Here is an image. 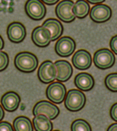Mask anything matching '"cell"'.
Masks as SVG:
<instances>
[{
    "mask_svg": "<svg viewBox=\"0 0 117 131\" xmlns=\"http://www.w3.org/2000/svg\"><path fill=\"white\" fill-rule=\"evenodd\" d=\"M38 59L32 53L28 51L19 53L14 59V65L19 71L24 73H32L38 66Z\"/></svg>",
    "mask_w": 117,
    "mask_h": 131,
    "instance_id": "1",
    "label": "cell"
},
{
    "mask_svg": "<svg viewBox=\"0 0 117 131\" xmlns=\"http://www.w3.org/2000/svg\"><path fill=\"white\" fill-rule=\"evenodd\" d=\"M64 105L69 111L77 112L84 107L86 103V96L83 92L77 89L69 91L64 98Z\"/></svg>",
    "mask_w": 117,
    "mask_h": 131,
    "instance_id": "2",
    "label": "cell"
},
{
    "mask_svg": "<svg viewBox=\"0 0 117 131\" xmlns=\"http://www.w3.org/2000/svg\"><path fill=\"white\" fill-rule=\"evenodd\" d=\"M93 60L98 69H108L114 65L115 56L109 49H101L95 53Z\"/></svg>",
    "mask_w": 117,
    "mask_h": 131,
    "instance_id": "3",
    "label": "cell"
},
{
    "mask_svg": "<svg viewBox=\"0 0 117 131\" xmlns=\"http://www.w3.org/2000/svg\"><path fill=\"white\" fill-rule=\"evenodd\" d=\"M66 94L65 85L60 82H54L47 87L46 95L49 101L56 104H60L64 101Z\"/></svg>",
    "mask_w": 117,
    "mask_h": 131,
    "instance_id": "4",
    "label": "cell"
},
{
    "mask_svg": "<svg viewBox=\"0 0 117 131\" xmlns=\"http://www.w3.org/2000/svg\"><path fill=\"white\" fill-rule=\"evenodd\" d=\"M25 12L31 19L39 21L45 16L46 9L42 1L28 0L25 4Z\"/></svg>",
    "mask_w": 117,
    "mask_h": 131,
    "instance_id": "5",
    "label": "cell"
},
{
    "mask_svg": "<svg viewBox=\"0 0 117 131\" xmlns=\"http://www.w3.org/2000/svg\"><path fill=\"white\" fill-rule=\"evenodd\" d=\"M56 68L51 61H45L38 69V78L43 83L48 84L53 82L56 77Z\"/></svg>",
    "mask_w": 117,
    "mask_h": 131,
    "instance_id": "6",
    "label": "cell"
},
{
    "mask_svg": "<svg viewBox=\"0 0 117 131\" xmlns=\"http://www.w3.org/2000/svg\"><path fill=\"white\" fill-rule=\"evenodd\" d=\"M73 6L74 2L72 0H63L60 2L56 7V16L61 21L66 23H70L74 21L76 16L72 11Z\"/></svg>",
    "mask_w": 117,
    "mask_h": 131,
    "instance_id": "7",
    "label": "cell"
},
{
    "mask_svg": "<svg viewBox=\"0 0 117 131\" xmlns=\"http://www.w3.org/2000/svg\"><path fill=\"white\" fill-rule=\"evenodd\" d=\"M59 109L56 105L46 101L38 102L33 108L34 115L39 114L44 115L50 120L56 118L59 114Z\"/></svg>",
    "mask_w": 117,
    "mask_h": 131,
    "instance_id": "8",
    "label": "cell"
},
{
    "mask_svg": "<svg viewBox=\"0 0 117 131\" xmlns=\"http://www.w3.org/2000/svg\"><path fill=\"white\" fill-rule=\"evenodd\" d=\"M76 49L74 40L69 36H63L57 41L55 51L59 56L68 57L72 55Z\"/></svg>",
    "mask_w": 117,
    "mask_h": 131,
    "instance_id": "9",
    "label": "cell"
},
{
    "mask_svg": "<svg viewBox=\"0 0 117 131\" xmlns=\"http://www.w3.org/2000/svg\"><path fill=\"white\" fill-rule=\"evenodd\" d=\"M32 39L34 43L39 47H46L52 41L51 32L44 26H37L33 30Z\"/></svg>",
    "mask_w": 117,
    "mask_h": 131,
    "instance_id": "10",
    "label": "cell"
},
{
    "mask_svg": "<svg viewBox=\"0 0 117 131\" xmlns=\"http://www.w3.org/2000/svg\"><path fill=\"white\" fill-rule=\"evenodd\" d=\"M112 15L111 8L105 4H97L91 8L90 18L94 22L104 23L110 19Z\"/></svg>",
    "mask_w": 117,
    "mask_h": 131,
    "instance_id": "11",
    "label": "cell"
},
{
    "mask_svg": "<svg viewBox=\"0 0 117 131\" xmlns=\"http://www.w3.org/2000/svg\"><path fill=\"white\" fill-rule=\"evenodd\" d=\"M72 63L79 70L88 69L92 63L91 53L84 49L79 50L72 57Z\"/></svg>",
    "mask_w": 117,
    "mask_h": 131,
    "instance_id": "12",
    "label": "cell"
},
{
    "mask_svg": "<svg viewBox=\"0 0 117 131\" xmlns=\"http://www.w3.org/2000/svg\"><path fill=\"white\" fill-rule=\"evenodd\" d=\"M7 36L13 43H20L25 39L26 34V29L22 24L13 22L7 27Z\"/></svg>",
    "mask_w": 117,
    "mask_h": 131,
    "instance_id": "13",
    "label": "cell"
},
{
    "mask_svg": "<svg viewBox=\"0 0 117 131\" xmlns=\"http://www.w3.org/2000/svg\"><path fill=\"white\" fill-rule=\"evenodd\" d=\"M56 79L60 82L67 81L73 74V69L70 63L65 60H59L56 61Z\"/></svg>",
    "mask_w": 117,
    "mask_h": 131,
    "instance_id": "14",
    "label": "cell"
},
{
    "mask_svg": "<svg viewBox=\"0 0 117 131\" xmlns=\"http://www.w3.org/2000/svg\"><path fill=\"white\" fill-rule=\"evenodd\" d=\"M21 98L16 92L9 91L2 97L1 103L3 108L8 112L16 111L20 105Z\"/></svg>",
    "mask_w": 117,
    "mask_h": 131,
    "instance_id": "15",
    "label": "cell"
},
{
    "mask_svg": "<svg viewBox=\"0 0 117 131\" xmlns=\"http://www.w3.org/2000/svg\"><path fill=\"white\" fill-rule=\"evenodd\" d=\"M94 83V78L87 73H80L76 75L74 79L75 85L83 91H90L93 89Z\"/></svg>",
    "mask_w": 117,
    "mask_h": 131,
    "instance_id": "16",
    "label": "cell"
},
{
    "mask_svg": "<svg viewBox=\"0 0 117 131\" xmlns=\"http://www.w3.org/2000/svg\"><path fill=\"white\" fill-rule=\"evenodd\" d=\"M42 26L45 27L50 31L52 41H55L58 39L62 36L64 28L62 23L57 19H48L43 23Z\"/></svg>",
    "mask_w": 117,
    "mask_h": 131,
    "instance_id": "17",
    "label": "cell"
},
{
    "mask_svg": "<svg viewBox=\"0 0 117 131\" xmlns=\"http://www.w3.org/2000/svg\"><path fill=\"white\" fill-rule=\"evenodd\" d=\"M34 128L36 131H51L53 129V124L51 120L46 115L39 114L33 119Z\"/></svg>",
    "mask_w": 117,
    "mask_h": 131,
    "instance_id": "18",
    "label": "cell"
},
{
    "mask_svg": "<svg viewBox=\"0 0 117 131\" xmlns=\"http://www.w3.org/2000/svg\"><path fill=\"white\" fill-rule=\"evenodd\" d=\"M73 13L79 19H84L90 12V6L85 0H78L72 7Z\"/></svg>",
    "mask_w": 117,
    "mask_h": 131,
    "instance_id": "19",
    "label": "cell"
},
{
    "mask_svg": "<svg viewBox=\"0 0 117 131\" xmlns=\"http://www.w3.org/2000/svg\"><path fill=\"white\" fill-rule=\"evenodd\" d=\"M13 128L16 131H32L34 130L32 122L25 116H20L13 122Z\"/></svg>",
    "mask_w": 117,
    "mask_h": 131,
    "instance_id": "20",
    "label": "cell"
},
{
    "mask_svg": "<svg viewBox=\"0 0 117 131\" xmlns=\"http://www.w3.org/2000/svg\"><path fill=\"white\" fill-rule=\"evenodd\" d=\"M71 130L72 131H91V128L86 121L78 119L72 123Z\"/></svg>",
    "mask_w": 117,
    "mask_h": 131,
    "instance_id": "21",
    "label": "cell"
},
{
    "mask_svg": "<svg viewBox=\"0 0 117 131\" xmlns=\"http://www.w3.org/2000/svg\"><path fill=\"white\" fill-rule=\"evenodd\" d=\"M105 85L109 91L112 92L117 91V73H111L105 79Z\"/></svg>",
    "mask_w": 117,
    "mask_h": 131,
    "instance_id": "22",
    "label": "cell"
},
{
    "mask_svg": "<svg viewBox=\"0 0 117 131\" xmlns=\"http://www.w3.org/2000/svg\"><path fill=\"white\" fill-rule=\"evenodd\" d=\"M9 59L7 53L0 51V71H3L9 65Z\"/></svg>",
    "mask_w": 117,
    "mask_h": 131,
    "instance_id": "23",
    "label": "cell"
},
{
    "mask_svg": "<svg viewBox=\"0 0 117 131\" xmlns=\"http://www.w3.org/2000/svg\"><path fill=\"white\" fill-rule=\"evenodd\" d=\"M12 125L8 122H0V131H13Z\"/></svg>",
    "mask_w": 117,
    "mask_h": 131,
    "instance_id": "24",
    "label": "cell"
},
{
    "mask_svg": "<svg viewBox=\"0 0 117 131\" xmlns=\"http://www.w3.org/2000/svg\"><path fill=\"white\" fill-rule=\"evenodd\" d=\"M110 47L114 53H117V36H114L110 41Z\"/></svg>",
    "mask_w": 117,
    "mask_h": 131,
    "instance_id": "25",
    "label": "cell"
},
{
    "mask_svg": "<svg viewBox=\"0 0 117 131\" xmlns=\"http://www.w3.org/2000/svg\"><path fill=\"white\" fill-rule=\"evenodd\" d=\"M110 115L114 121H117V103L112 105L110 110Z\"/></svg>",
    "mask_w": 117,
    "mask_h": 131,
    "instance_id": "26",
    "label": "cell"
},
{
    "mask_svg": "<svg viewBox=\"0 0 117 131\" xmlns=\"http://www.w3.org/2000/svg\"><path fill=\"white\" fill-rule=\"evenodd\" d=\"M59 0H42L43 2H44L46 4L48 5H54L58 2Z\"/></svg>",
    "mask_w": 117,
    "mask_h": 131,
    "instance_id": "27",
    "label": "cell"
},
{
    "mask_svg": "<svg viewBox=\"0 0 117 131\" xmlns=\"http://www.w3.org/2000/svg\"><path fill=\"white\" fill-rule=\"evenodd\" d=\"M89 3L93 4H99L104 2L105 0H86Z\"/></svg>",
    "mask_w": 117,
    "mask_h": 131,
    "instance_id": "28",
    "label": "cell"
},
{
    "mask_svg": "<svg viewBox=\"0 0 117 131\" xmlns=\"http://www.w3.org/2000/svg\"><path fill=\"white\" fill-rule=\"evenodd\" d=\"M108 130L109 131H116L117 130V124L116 123H114L111 125L109 128H108Z\"/></svg>",
    "mask_w": 117,
    "mask_h": 131,
    "instance_id": "29",
    "label": "cell"
},
{
    "mask_svg": "<svg viewBox=\"0 0 117 131\" xmlns=\"http://www.w3.org/2000/svg\"><path fill=\"white\" fill-rule=\"evenodd\" d=\"M4 118V111L2 106L0 105V121L2 120H3Z\"/></svg>",
    "mask_w": 117,
    "mask_h": 131,
    "instance_id": "30",
    "label": "cell"
},
{
    "mask_svg": "<svg viewBox=\"0 0 117 131\" xmlns=\"http://www.w3.org/2000/svg\"><path fill=\"white\" fill-rule=\"evenodd\" d=\"M4 41L2 38V36H0V51L4 49Z\"/></svg>",
    "mask_w": 117,
    "mask_h": 131,
    "instance_id": "31",
    "label": "cell"
},
{
    "mask_svg": "<svg viewBox=\"0 0 117 131\" xmlns=\"http://www.w3.org/2000/svg\"><path fill=\"white\" fill-rule=\"evenodd\" d=\"M2 4L4 6V7H6L7 4H8V2H7V0H2Z\"/></svg>",
    "mask_w": 117,
    "mask_h": 131,
    "instance_id": "32",
    "label": "cell"
},
{
    "mask_svg": "<svg viewBox=\"0 0 117 131\" xmlns=\"http://www.w3.org/2000/svg\"><path fill=\"white\" fill-rule=\"evenodd\" d=\"M8 12L9 13H13L14 12V8L12 7H9L8 8Z\"/></svg>",
    "mask_w": 117,
    "mask_h": 131,
    "instance_id": "33",
    "label": "cell"
},
{
    "mask_svg": "<svg viewBox=\"0 0 117 131\" xmlns=\"http://www.w3.org/2000/svg\"><path fill=\"white\" fill-rule=\"evenodd\" d=\"M7 9L5 7H4V8H2V11H3L4 13H6V12H7Z\"/></svg>",
    "mask_w": 117,
    "mask_h": 131,
    "instance_id": "34",
    "label": "cell"
},
{
    "mask_svg": "<svg viewBox=\"0 0 117 131\" xmlns=\"http://www.w3.org/2000/svg\"><path fill=\"white\" fill-rule=\"evenodd\" d=\"M24 108H25L24 105V104H22V105H21V110H22V111H24V110L25 109Z\"/></svg>",
    "mask_w": 117,
    "mask_h": 131,
    "instance_id": "35",
    "label": "cell"
},
{
    "mask_svg": "<svg viewBox=\"0 0 117 131\" xmlns=\"http://www.w3.org/2000/svg\"><path fill=\"white\" fill-rule=\"evenodd\" d=\"M14 2H9L10 7H12V6H14Z\"/></svg>",
    "mask_w": 117,
    "mask_h": 131,
    "instance_id": "36",
    "label": "cell"
},
{
    "mask_svg": "<svg viewBox=\"0 0 117 131\" xmlns=\"http://www.w3.org/2000/svg\"><path fill=\"white\" fill-rule=\"evenodd\" d=\"M2 7H0V12H2Z\"/></svg>",
    "mask_w": 117,
    "mask_h": 131,
    "instance_id": "37",
    "label": "cell"
},
{
    "mask_svg": "<svg viewBox=\"0 0 117 131\" xmlns=\"http://www.w3.org/2000/svg\"><path fill=\"white\" fill-rule=\"evenodd\" d=\"M10 2H14V0H10Z\"/></svg>",
    "mask_w": 117,
    "mask_h": 131,
    "instance_id": "38",
    "label": "cell"
},
{
    "mask_svg": "<svg viewBox=\"0 0 117 131\" xmlns=\"http://www.w3.org/2000/svg\"><path fill=\"white\" fill-rule=\"evenodd\" d=\"M1 4H1V3H0V5H1ZM0 7H1V6H0Z\"/></svg>",
    "mask_w": 117,
    "mask_h": 131,
    "instance_id": "39",
    "label": "cell"
},
{
    "mask_svg": "<svg viewBox=\"0 0 117 131\" xmlns=\"http://www.w3.org/2000/svg\"><path fill=\"white\" fill-rule=\"evenodd\" d=\"M16 1H19V0H16Z\"/></svg>",
    "mask_w": 117,
    "mask_h": 131,
    "instance_id": "40",
    "label": "cell"
},
{
    "mask_svg": "<svg viewBox=\"0 0 117 131\" xmlns=\"http://www.w3.org/2000/svg\"></svg>",
    "mask_w": 117,
    "mask_h": 131,
    "instance_id": "41",
    "label": "cell"
}]
</instances>
